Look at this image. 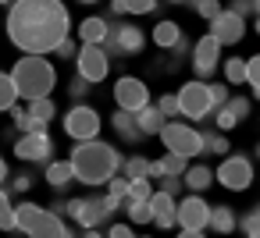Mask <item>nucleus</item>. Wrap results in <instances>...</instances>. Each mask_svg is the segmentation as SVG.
Masks as SVG:
<instances>
[{
  "label": "nucleus",
  "mask_w": 260,
  "mask_h": 238,
  "mask_svg": "<svg viewBox=\"0 0 260 238\" xmlns=\"http://www.w3.org/2000/svg\"><path fill=\"white\" fill-rule=\"evenodd\" d=\"M235 227H242L246 238H260V206L256 210H246L242 217H235Z\"/></svg>",
  "instance_id": "c85d7f7f"
},
{
  "label": "nucleus",
  "mask_w": 260,
  "mask_h": 238,
  "mask_svg": "<svg viewBox=\"0 0 260 238\" xmlns=\"http://www.w3.org/2000/svg\"><path fill=\"white\" fill-rule=\"evenodd\" d=\"M160 135V142H164V149L168 153H178V156H196V153H203V142H200V132L192 128V125H185V121H164V128L157 132Z\"/></svg>",
  "instance_id": "423d86ee"
},
{
  "label": "nucleus",
  "mask_w": 260,
  "mask_h": 238,
  "mask_svg": "<svg viewBox=\"0 0 260 238\" xmlns=\"http://www.w3.org/2000/svg\"><path fill=\"white\" fill-rule=\"evenodd\" d=\"M75 68H79V78H82V82L96 86V82L107 78L111 61H107V54H104L100 47H79V54H75Z\"/></svg>",
  "instance_id": "f8f14e48"
},
{
  "label": "nucleus",
  "mask_w": 260,
  "mask_h": 238,
  "mask_svg": "<svg viewBox=\"0 0 260 238\" xmlns=\"http://www.w3.org/2000/svg\"><path fill=\"white\" fill-rule=\"evenodd\" d=\"M54 54H57L61 61H75V54H79V47H75L72 39H61V43L54 47Z\"/></svg>",
  "instance_id": "a18cd8bd"
},
{
  "label": "nucleus",
  "mask_w": 260,
  "mask_h": 238,
  "mask_svg": "<svg viewBox=\"0 0 260 238\" xmlns=\"http://www.w3.org/2000/svg\"><path fill=\"white\" fill-rule=\"evenodd\" d=\"M185 4H189L200 18H207V22H210V18H217V15L224 11V8H221V0H185Z\"/></svg>",
  "instance_id": "7c9ffc66"
},
{
  "label": "nucleus",
  "mask_w": 260,
  "mask_h": 238,
  "mask_svg": "<svg viewBox=\"0 0 260 238\" xmlns=\"http://www.w3.org/2000/svg\"><path fill=\"white\" fill-rule=\"evenodd\" d=\"M224 107L232 110V117H235V121H246V117H249V110H253L249 96H228V100H224Z\"/></svg>",
  "instance_id": "c9c22d12"
},
{
  "label": "nucleus",
  "mask_w": 260,
  "mask_h": 238,
  "mask_svg": "<svg viewBox=\"0 0 260 238\" xmlns=\"http://www.w3.org/2000/svg\"><path fill=\"white\" fill-rule=\"evenodd\" d=\"M168 54H171V61H168V64H171V71H175V68H178V61H182V57H189V43H185V36H182Z\"/></svg>",
  "instance_id": "37998d69"
},
{
  "label": "nucleus",
  "mask_w": 260,
  "mask_h": 238,
  "mask_svg": "<svg viewBox=\"0 0 260 238\" xmlns=\"http://www.w3.org/2000/svg\"><path fill=\"white\" fill-rule=\"evenodd\" d=\"M75 181V174H72V164L68 160H47V185L50 188H68Z\"/></svg>",
  "instance_id": "412c9836"
},
{
  "label": "nucleus",
  "mask_w": 260,
  "mask_h": 238,
  "mask_svg": "<svg viewBox=\"0 0 260 238\" xmlns=\"http://www.w3.org/2000/svg\"><path fill=\"white\" fill-rule=\"evenodd\" d=\"M15 103H18V93H15L11 78H8L4 71H0V114H4V110H11Z\"/></svg>",
  "instance_id": "72a5a7b5"
},
{
  "label": "nucleus",
  "mask_w": 260,
  "mask_h": 238,
  "mask_svg": "<svg viewBox=\"0 0 260 238\" xmlns=\"http://www.w3.org/2000/svg\"><path fill=\"white\" fill-rule=\"evenodd\" d=\"M207 100H210V114H214L217 107H224V100H228V86H224V82H207Z\"/></svg>",
  "instance_id": "e433bc0d"
},
{
  "label": "nucleus",
  "mask_w": 260,
  "mask_h": 238,
  "mask_svg": "<svg viewBox=\"0 0 260 238\" xmlns=\"http://www.w3.org/2000/svg\"><path fill=\"white\" fill-rule=\"evenodd\" d=\"M224 78H228V86H239V82H246V61H242V57H232V61H224Z\"/></svg>",
  "instance_id": "f704fd0d"
},
{
  "label": "nucleus",
  "mask_w": 260,
  "mask_h": 238,
  "mask_svg": "<svg viewBox=\"0 0 260 238\" xmlns=\"http://www.w3.org/2000/svg\"><path fill=\"white\" fill-rule=\"evenodd\" d=\"M175 100H178V117H189V121H203V117H210V100H207V82H185L178 93H175Z\"/></svg>",
  "instance_id": "1a4fd4ad"
},
{
  "label": "nucleus",
  "mask_w": 260,
  "mask_h": 238,
  "mask_svg": "<svg viewBox=\"0 0 260 238\" xmlns=\"http://www.w3.org/2000/svg\"><path fill=\"white\" fill-rule=\"evenodd\" d=\"M86 93H89V82H82V78L75 75V78H72V86H68V96H72L75 103H82V100H86Z\"/></svg>",
  "instance_id": "c03bdc74"
},
{
  "label": "nucleus",
  "mask_w": 260,
  "mask_h": 238,
  "mask_svg": "<svg viewBox=\"0 0 260 238\" xmlns=\"http://www.w3.org/2000/svg\"><path fill=\"white\" fill-rule=\"evenodd\" d=\"M136 238H139V234H136Z\"/></svg>",
  "instance_id": "13d9d810"
},
{
  "label": "nucleus",
  "mask_w": 260,
  "mask_h": 238,
  "mask_svg": "<svg viewBox=\"0 0 260 238\" xmlns=\"http://www.w3.org/2000/svg\"><path fill=\"white\" fill-rule=\"evenodd\" d=\"M100 128H104V117H100L89 103H75V107L64 114V132H68L75 142H89V139H96Z\"/></svg>",
  "instance_id": "6e6552de"
},
{
  "label": "nucleus",
  "mask_w": 260,
  "mask_h": 238,
  "mask_svg": "<svg viewBox=\"0 0 260 238\" xmlns=\"http://www.w3.org/2000/svg\"><path fill=\"white\" fill-rule=\"evenodd\" d=\"M121 15H153L157 11V0H118Z\"/></svg>",
  "instance_id": "c756f323"
},
{
  "label": "nucleus",
  "mask_w": 260,
  "mask_h": 238,
  "mask_svg": "<svg viewBox=\"0 0 260 238\" xmlns=\"http://www.w3.org/2000/svg\"><path fill=\"white\" fill-rule=\"evenodd\" d=\"M11 86L18 93V100H40V96H50V89L57 86V71L47 57H22L15 68H11Z\"/></svg>",
  "instance_id": "7ed1b4c3"
},
{
  "label": "nucleus",
  "mask_w": 260,
  "mask_h": 238,
  "mask_svg": "<svg viewBox=\"0 0 260 238\" xmlns=\"http://www.w3.org/2000/svg\"><path fill=\"white\" fill-rule=\"evenodd\" d=\"M146 203H150V220H153L157 227H164V231L175 227V199H171V195H164V192L153 188V195H150Z\"/></svg>",
  "instance_id": "f3484780"
},
{
  "label": "nucleus",
  "mask_w": 260,
  "mask_h": 238,
  "mask_svg": "<svg viewBox=\"0 0 260 238\" xmlns=\"http://www.w3.org/2000/svg\"><path fill=\"white\" fill-rule=\"evenodd\" d=\"M121 203H114L111 195H89V199H68L64 206H61V213H68L75 224H82L86 231H93V227H100L104 220H111V213L118 210Z\"/></svg>",
  "instance_id": "39448f33"
},
{
  "label": "nucleus",
  "mask_w": 260,
  "mask_h": 238,
  "mask_svg": "<svg viewBox=\"0 0 260 238\" xmlns=\"http://www.w3.org/2000/svg\"><path fill=\"white\" fill-rule=\"evenodd\" d=\"M207 36H214L221 47H235V43L246 39V18H239L232 11H221L217 18H210V32Z\"/></svg>",
  "instance_id": "4468645a"
},
{
  "label": "nucleus",
  "mask_w": 260,
  "mask_h": 238,
  "mask_svg": "<svg viewBox=\"0 0 260 238\" xmlns=\"http://www.w3.org/2000/svg\"><path fill=\"white\" fill-rule=\"evenodd\" d=\"M168 4H182V0H168Z\"/></svg>",
  "instance_id": "5fc2aeb1"
},
{
  "label": "nucleus",
  "mask_w": 260,
  "mask_h": 238,
  "mask_svg": "<svg viewBox=\"0 0 260 238\" xmlns=\"http://www.w3.org/2000/svg\"><path fill=\"white\" fill-rule=\"evenodd\" d=\"M153 195V181L150 178H139V181H128V192H125V199H136V203H146Z\"/></svg>",
  "instance_id": "2f4dec72"
},
{
  "label": "nucleus",
  "mask_w": 260,
  "mask_h": 238,
  "mask_svg": "<svg viewBox=\"0 0 260 238\" xmlns=\"http://www.w3.org/2000/svg\"><path fill=\"white\" fill-rule=\"evenodd\" d=\"M182 185L192 188V195H203V192L214 185V171L203 167V164H189V167L182 171Z\"/></svg>",
  "instance_id": "a211bd4d"
},
{
  "label": "nucleus",
  "mask_w": 260,
  "mask_h": 238,
  "mask_svg": "<svg viewBox=\"0 0 260 238\" xmlns=\"http://www.w3.org/2000/svg\"><path fill=\"white\" fill-rule=\"evenodd\" d=\"M0 210H11V195H8L4 185H0Z\"/></svg>",
  "instance_id": "8fccbe9b"
},
{
  "label": "nucleus",
  "mask_w": 260,
  "mask_h": 238,
  "mask_svg": "<svg viewBox=\"0 0 260 238\" xmlns=\"http://www.w3.org/2000/svg\"><path fill=\"white\" fill-rule=\"evenodd\" d=\"M232 128H239V121L232 117V110H228V107H217V110H214V132H221V135H224V132H232Z\"/></svg>",
  "instance_id": "58836bf2"
},
{
  "label": "nucleus",
  "mask_w": 260,
  "mask_h": 238,
  "mask_svg": "<svg viewBox=\"0 0 260 238\" xmlns=\"http://www.w3.org/2000/svg\"><path fill=\"white\" fill-rule=\"evenodd\" d=\"M72 15L61 0H11L8 11V39L29 54V57H47L61 39H68Z\"/></svg>",
  "instance_id": "f257e3e1"
},
{
  "label": "nucleus",
  "mask_w": 260,
  "mask_h": 238,
  "mask_svg": "<svg viewBox=\"0 0 260 238\" xmlns=\"http://www.w3.org/2000/svg\"><path fill=\"white\" fill-rule=\"evenodd\" d=\"M246 86L260 96V57H249L246 61Z\"/></svg>",
  "instance_id": "79ce46f5"
},
{
  "label": "nucleus",
  "mask_w": 260,
  "mask_h": 238,
  "mask_svg": "<svg viewBox=\"0 0 260 238\" xmlns=\"http://www.w3.org/2000/svg\"><path fill=\"white\" fill-rule=\"evenodd\" d=\"M25 234L29 238H72L68 224L61 220V213H50V210H40V217L32 220V227Z\"/></svg>",
  "instance_id": "dca6fc26"
},
{
  "label": "nucleus",
  "mask_w": 260,
  "mask_h": 238,
  "mask_svg": "<svg viewBox=\"0 0 260 238\" xmlns=\"http://www.w3.org/2000/svg\"><path fill=\"white\" fill-rule=\"evenodd\" d=\"M153 107L160 110V117H164V121H175V117H178V100H175V93H164Z\"/></svg>",
  "instance_id": "4c0bfd02"
},
{
  "label": "nucleus",
  "mask_w": 260,
  "mask_h": 238,
  "mask_svg": "<svg viewBox=\"0 0 260 238\" xmlns=\"http://www.w3.org/2000/svg\"><path fill=\"white\" fill-rule=\"evenodd\" d=\"M25 114L47 125V121H54V114H57V107H54V100H50V96H40V100H29V107H25Z\"/></svg>",
  "instance_id": "a878e982"
},
{
  "label": "nucleus",
  "mask_w": 260,
  "mask_h": 238,
  "mask_svg": "<svg viewBox=\"0 0 260 238\" xmlns=\"http://www.w3.org/2000/svg\"><path fill=\"white\" fill-rule=\"evenodd\" d=\"M207 227H214L217 234H232V231H235V213H232V206H210Z\"/></svg>",
  "instance_id": "5701e85b"
},
{
  "label": "nucleus",
  "mask_w": 260,
  "mask_h": 238,
  "mask_svg": "<svg viewBox=\"0 0 260 238\" xmlns=\"http://www.w3.org/2000/svg\"><path fill=\"white\" fill-rule=\"evenodd\" d=\"M15 153L22 164H47L50 153H54V139L47 132H36V135H18L15 142Z\"/></svg>",
  "instance_id": "2eb2a0df"
},
{
  "label": "nucleus",
  "mask_w": 260,
  "mask_h": 238,
  "mask_svg": "<svg viewBox=\"0 0 260 238\" xmlns=\"http://www.w3.org/2000/svg\"><path fill=\"white\" fill-rule=\"evenodd\" d=\"M111 96H114L118 110H128V114H136V110H143V107L150 103V89H146V82H143V78H136V75L118 78Z\"/></svg>",
  "instance_id": "9b49d317"
},
{
  "label": "nucleus",
  "mask_w": 260,
  "mask_h": 238,
  "mask_svg": "<svg viewBox=\"0 0 260 238\" xmlns=\"http://www.w3.org/2000/svg\"><path fill=\"white\" fill-rule=\"evenodd\" d=\"M86 238H100V234H96V227H93V231H86Z\"/></svg>",
  "instance_id": "864d4df0"
},
{
  "label": "nucleus",
  "mask_w": 260,
  "mask_h": 238,
  "mask_svg": "<svg viewBox=\"0 0 260 238\" xmlns=\"http://www.w3.org/2000/svg\"><path fill=\"white\" fill-rule=\"evenodd\" d=\"M132 117H136V128H139V135H143V139H146V135H157V132L164 128V117H160V110H157L153 103H146V107H143V110H136Z\"/></svg>",
  "instance_id": "aec40b11"
},
{
  "label": "nucleus",
  "mask_w": 260,
  "mask_h": 238,
  "mask_svg": "<svg viewBox=\"0 0 260 238\" xmlns=\"http://www.w3.org/2000/svg\"><path fill=\"white\" fill-rule=\"evenodd\" d=\"M0 4H11V0H0Z\"/></svg>",
  "instance_id": "4d7b16f0"
},
{
  "label": "nucleus",
  "mask_w": 260,
  "mask_h": 238,
  "mask_svg": "<svg viewBox=\"0 0 260 238\" xmlns=\"http://www.w3.org/2000/svg\"><path fill=\"white\" fill-rule=\"evenodd\" d=\"M11 210H15V227L25 234V231L32 227V220L40 217V210H43V206H36V203H18V206H11Z\"/></svg>",
  "instance_id": "bb28decb"
},
{
  "label": "nucleus",
  "mask_w": 260,
  "mask_h": 238,
  "mask_svg": "<svg viewBox=\"0 0 260 238\" xmlns=\"http://www.w3.org/2000/svg\"><path fill=\"white\" fill-rule=\"evenodd\" d=\"M157 181V192H164V195H178L182 192V178H175V174H160V178H153Z\"/></svg>",
  "instance_id": "a19ab883"
},
{
  "label": "nucleus",
  "mask_w": 260,
  "mask_h": 238,
  "mask_svg": "<svg viewBox=\"0 0 260 238\" xmlns=\"http://www.w3.org/2000/svg\"><path fill=\"white\" fill-rule=\"evenodd\" d=\"M143 47H146V36H143V29L139 25H132V22H107V39L100 43V50L107 54V61H114V57H136V54H143Z\"/></svg>",
  "instance_id": "20e7f679"
},
{
  "label": "nucleus",
  "mask_w": 260,
  "mask_h": 238,
  "mask_svg": "<svg viewBox=\"0 0 260 238\" xmlns=\"http://www.w3.org/2000/svg\"><path fill=\"white\" fill-rule=\"evenodd\" d=\"M178 39H182V25H178V22H157V25H153V43H157L160 50H171Z\"/></svg>",
  "instance_id": "b1692460"
},
{
  "label": "nucleus",
  "mask_w": 260,
  "mask_h": 238,
  "mask_svg": "<svg viewBox=\"0 0 260 238\" xmlns=\"http://www.w3.org/2000/svg\"><path fill=\"white\" fill-rule=\"evenodd\" d=\"M104 185H107V195H111L114 203H121V199H125V192H128V178H121V174H111Z\"/></svg>",
  "instance_id": "ea45409f"
},
{
  "label": "nucleus",
  "mask_w": 260,
  "mask_h": 238,
  "mask_svg": "<svg viewBox=\"0 0 260 238\" xmlns=\"http://www.w3.org/2000/svg\"><path fill=\"white\" fill-rule=\"evenodd\" d=\"M0 231H15V210H0Z\"/></svg>",
  "instance_id": "09e8293b"
},
{
  "label": "nucleus",
  "mask_w": 260,
  "mask_h": 238,
  "mask_svg": "<svg viewBox=\"0 0 260 238\" xmlns=\"http://www.w3.org/2000/svg\"><path fill=\"white\" fill-rule=\"evenodd\" d=\"M189 61H192V71L203 78H210L217 68H221V43L214 36H200L192 47H189Z\"/></svg>",
  "instance_id": "9d476101"
},
{
  "label": "nucleus",
  "mask_w": 260,
  "mask_h": 238,
  "mask_svg": "<svg viewBox=\"0 0 260 238\" xmlns=\"http://www.w3.org/2000/svg\"><path fill=\"white\" fill-rule=\"evenodd\" d=\"M4 178H8V164H4V156H0V185H4Z\"/></svg>",
  "instance_id": "603ef678"
},
{
  "label": "nucleus",
  "mask_w": 260,
  "mask_h": 238,
  "mask_svg": "<svg viewBox=\"0 0 260 238\" xmlns=\"http://www.w3.org/2000/svg\"><path fill=\"white\" fill-rule=\"evenodd\" d=\"M29 188H32V174L29 171H22V174L11 178V192H29Z\"/></svg>",
  "instance_id": "49530a36"
},
{
  "label": "nucleus",
  "mask_w": 260,
  "mask_h": 238,
  "mask_svg": "<svg viewBox=\"0 0 260 238\" xmlns=\"http://www.w3.org/2000/svg\"><path fill=\"white\" fill-rule=\"evenodd\" d=\"M150 164L153 160H146V156H128V160H121V178H128V181H139V178H150Z\"/></svg>",
  "instance_id": "393cba45"
},
{
  "label": "nucleus",
  "mask_w": 260,
  "mask_h": 238,
  "mask_svg": "<svg viewBox=\"0 0 260 238\" xmlns=\"http://www.w3.org/2000/svg\"><path fill=\"white\" fill-rule=\"evenodd\" d=\"M121 206H125V213H128V220H132V224H146V220H150V203L121 199Z\"/></svg>",
  "instance_id": "473e14b6"
},
{
  "label": "nucleus",
  "mask_w": 260,
  "mask_h": 238,
  "mask_svg": "<svg viewBox=\"0 0 260 238\" xmlns=\"http://www.w3.org/2000/svg\"><path fill=\"white\" fill-rule=\"evenodd\" d=\"M82 4H96V0H82Z\"/></svg>",
  "instance_id": "6e6d98bb"
},
{
  "label": "nucleus",
  "mask_w": 260,
  "mask_h": 238,
  "mask_svg": "<svg viewBox=\"0 0 260 238\" xmlns=\"http://www.w3.org/2000/svg\"><path fill=\"white\" fill-rule=\"evenodd\" d=\"M121 160H125V156H121L111 142H100V139L79 142V146L72 149V156H68L75 181H82V185H89V188H93V185H104L111 174H118Z\"/></svg>",
  "instance_id": "f03ea898"
},
{
  "label": "nucleus",
  "mask_w": 260,
  "mask_h": 238,
  "mask_svg": "<svg viewBox=\"0 0 260 238\" xmlns=\"http://www.w3.org/2000/svg\"><path fill=\"white\" fill-rule=\"evenodd\" d=\"M200 142H203V153H228V139L221 132H214V128H203Z\"/></svg>",
  "instance_id": "cd10ccee"
},
{
  "label": "nucleus",
  "mask_w": 260,
  "mask_h": 238,
  "mask_svg": "<svg viewBox=\"0 0 260 238\" xmlns=\"http://www.w3.org/2000/svg\"><path fill=\"white\" fill-rule=\"evenodd\" d=\"M79 39H82V47H100L107 39V18H86V22H79Z\"/></svg>",
  "instance_id": "6ab92c4d"
},
{
  "label": "nucleus",
  "mask_w": 260,
  "mask_h": 238,
  "mask_svg": "<svg viewBox=\"0 0 260 238\" xmlns=\"http://www.w3.org/2000/svg\"><path fill=\"white\" fill-rule=\"evenodd\" d=\"M111 128H114L118 139H125V142H139V139H143L139 128H136V117H132L128 110H114V114H111Z\"/></svg>",
  "instance_id": "4be33fe9"
},
{
  "label": "nucleus",
  "mask_w": 260,
  "mask_h": 238,
  "mask_svg": "<svg viewBox=\"0 0 260 238\" xmlns=\"http://www.w3.org/2000/svg\"><path fill=\"white\" fill-rule=\"evenodd\" d=\"M107 238H136V231H132L128 224H111V231H107Z\"/></svg>",
  "instance_id": "de8ad7c7"
},
{
  "label": "nucleus",
  "mask_w": 260,
  "mask_h": 238,
  "mask_svg": "<svg viewBox=\"0 0 260 238\" xmlns=\"http://www.w3.org/2000/svg\"><path fill=\"white\" fill-rule=\"evenodd\" d=\"M207 213H210V206H207L203 195H185L182 203H175V224L182 231H203L207 227Z\"/></svg>",
  "instance_id": "ddd939ff"
},
{
  "label": "nucleus",
  "mask_w": 260,
  "mask_h": 238,
  "mask_svg": "<svg viewBox=\"0 0 260 238\" xmlns=\"http://www.w3.org/2000/svg\"><path fill=\"white\" fill-rule=\"evenodd\" d=\"M175 238H203V231H178Z\"/></svg>",
  "instance_id": "3c124183"
},
{
  "label": "nucleus",
  "mask_w": 260,
  "mask_h": 238,
  "mask_svg": "<svg viewBox=\"0 0 260 238\" xmlns=\"http://www.w3.org/2000/svg\"><path fill=\"white\" fill-rule=\"evenodd\" d=\"M214 181L224 185V188H232V192H246L249 181H253V160L242 156V153L224 156V160L217 164V171H214Z\"/></svg>",
  "instance_id": "0eeeda50"
}]
</instances>
